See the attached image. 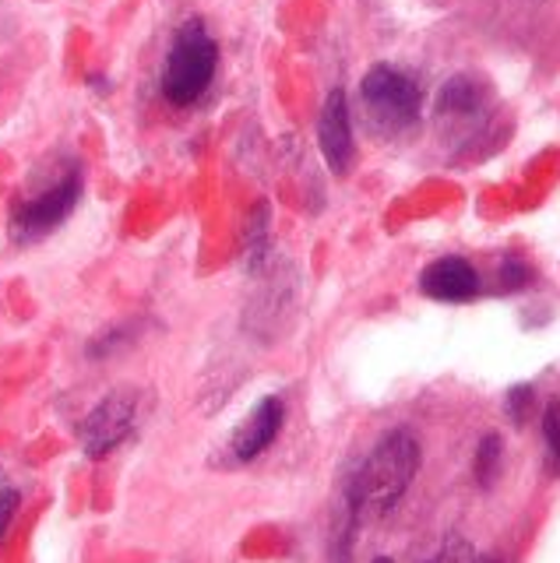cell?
<instances>
[{"instance_id": "1", "label": "cell", "mask_w": 560, "mask_h": 563, "mask_svg": "<svg viewBox=\"0 0 560 563\" xmlns=\"http://www.w3.org/2000/svg\"><path fill=\"white\" fill-rule=\"evenodd\" d=\"M419 472V440L409 430L384 433L374 451L363 457L353 483H349V510H371V515H388V510L406 497Z\"/></svg>"}, {"instance_id": "9", "label": "cell", "mask_w": 560, "mask_h": 563, "mask_svg": "<svg viewBox=\"0 0 560 563\" xmlns=\"http://www.w3.org/2000/svg\"><path fill=\"white\" fill-rule=\"evenodd\" d=\"M419 289L441 303H469L480 296V272L465 257H437L419 275Z\"/></svg>"}, {"instance_id": "3", "label": "cell", "mask_w": 560, "mask_h": 563, "mask_svg": "<svg viewBox=\"0 0 560 563\" xmlns=\"http://www.w3.org/2000/svg\"><path fill=\"white\" fill-rule=\"evenodd\" d=\"M81 201V166L67 163L54 180H50L43 190L29 194V198L14 201L11 208V236L19 243L40 240L72 216Z\"/></svg>"}, {"instance_id": "15", "label": "cell", "mask_w": 560, "mask_h": 563, "mask_svg": "<svg viewBox=\"0 0 560 563\" xmlns=\"http://www.w3.org/2000/svg\"><path fill=\"white\" fill-rule=\"evenodd\" d=\"M532 412V387H515L512 395H507V416H512L515 422H525Z\"/></svg>"}, {"instance_id": "18", "label": "cell", "mask_w": 560, "mask_h": 563, "mask_svg": "<svg viewBox=\"0 0 560 563\" xmlns=\"http://www.w3.org/2000/svg\"><path fill=\"white\" fill-rule=\"evenodd\" d=\"M371 563H395V560H388V556H377V560H371Z\"/></svg>"}, {"instance_id": "8", "label": "cell", "mask_w": 560, "mask_h": 563, "mask_svg": "<svg viewBox=\"0 0 560 563\" xmlns=\"http://www.w3.org/2000/svg\"><path fill=\"white\" fill-rule=\"evenodd\" d=\"M486 102L490 92L476 75H454L437 92L433 113L444 128H469V123H480L486 117Z\"/></svg>"}, {"instance_id": "5", "label": "cell", "mask_w": 560, "mask_h": 563, "mask_svg": "<svg viewBox=\"0 0 560 563\" xmlns=\"http://www.w3.org/2000/svg\"><path fill=\"white\" fill-rule=\"evenodd\" d=\"M134 422H138V395L134 391L107 395L81 419V430H78L81 451L89 457H107L134 433Z\"/></svg>"}, {"instance_id": "14", "label": "cell", "mask_w": 560, "mask_h": 563, "mask_svg": "<svg viewBox=\"0 0 560 563\" xmlns=\"http://www.w3.org/2000/svg\"><path fill=\"white\" fill-rule=\"evenodd\" d=\"M131 339H134V328H131V324H117V328H110V331H102L99 339L89 345V356H92V360H102V356H110V352L124 349Z\"/></svg>"}, {"instance_id": "16", "label": "cell", "mask_w": 560, "mask_h": 563, "mask_svg": "<svg viewBox=\"0 0 560 563\" xmlns=\"http://www.w3.org/2000/svg\"><path fill=\"white\" fill-rule=\"evenodd\" d=\"M529 278H532V275H529V268H525L521 261H504V264H501V286H504V289H521Z\"/></svg>"}, {"instance_id": "13", "label": "cell", "mask_w": 560, "mask_h": 563, "mask_svg": "<svg viewBox=\"0 0 560 563\" xmlns=\"http://www.w3.org/2000/svg\"><path fill=\"white\" fill-rule=\"evenodd\" d=\"M427 563H490V560H480L476 550H472L465 539L451 536L448 542H441V550H437Z\"/></svg>"}, {"instance_id": "7", "label": "cell", "mask_w": 560, "mask_h": 563, "mask_svg": "<svg viewBox=\"0 0 560 563\" xmlns=\"http://www.w3.org/2000/svg\"><path fill=\"white\" fill-rule=\"evenodd\" d=\"M283 422H286L283 398H275V395L261 398L251 409V416L233 430L230 454L237 457V462H254L257 454H265L275 444V437H278V430H283Z\"/></svg>"}, {"instance_id": "12", "label": "cell", "mask_w": 560, "mask_h": 563, "mask_svg": "<svg viewBox=\"0 0 560 563\" xmlns=\"http://www.w3.org/2000/svg\"><path fill=\"white\" fill-rule=\"evenodd\" d=\"M542 440H547L550 472L560 475V401H550L542 412Z\"/></svg>"}, {"instance_id": "17", "label": "cell", "mask_w": 560, "mask_h": 563, "mask_svg": "<svg viewBox=\"0 0 560 563\" xmlns=\"http://www.w3.org/2000/svg\"><path fill=\"white\" fill-rule=\"evenodd\" d=\"M19 504H22L19 489H11V486L0 489V539H4V532H8V525L14 518V510H19Z\"/></svg>"}, {"instance_id": "6", "label": "cell", "mask_w": 560, "mask_h": 563, "mask_svg": "<svg viewBox=\"0 0 560 563\" xmlns=\"http://www.w3.org/2000/svg\"><path fill=\"white\" fill-rule=\"evenodd\" d=\"M318 145H321L325 166L336 176H345L349 166H353L356 145H353V117H349V99H345L342 88H331L325 106H321Z\"/></svg>"}, {"instance_id": "4", "label": "cell", "mask_w": 560, "mask_h": 563, "mask_svg": "<svg viewBox=\"0 0 560 563\" xmlns=\"http://www.w3.org/2000/svg\"><path fill=\"white\" fill-rule=\"evenodd\" d=\"M360 99L366 113L384 131H409L424 110L419 85L392 64H374L360 81Z\"/></svg>"}, {"instance_id": "2", "label": "cell", "mask_w": 560, "mask_h": 563, "mask_svg": "<svg viewBox=\"0 0 560 563\" xmlns=\"http://www.w3.org/2000/svg\"><path fill=\"white\" fill-rule=\"evenodd\" d=\"M219 67V43L212 32L205 29L201 18H187V22L173 32V43L166 49V60L160 70V92L169 106L187 110L208 96L216 81Z\"/></svg>"}, {"instance_id": "10", "label": "cell", "mask_w": 560, "mask_h": 563, "mask_svg": "<svg viewBox=\"0 0 560 563\" xmlns=\"http://www.w3.org/2000/svg\"><path fill=\"white\" fill-rule=\"evenodd\" d=\"M268 233H272V219H268V205H257L254 216L248 219L243 229V254H248V268L257 272L261 264L268 261Z\"/></svg>"}, {"instance_id": "11", "label": "cell", "mask_w": 560, "mask_h": 563, "mask_svg": "<svg viewBox=\"0 0 560 563\" xmlns=\"http://www.w3.org/2000/svg\"><path fill=\"white\" fill-rule=\"evenodd\" d=\"M501 437L497 433H486L480 440V451H476V483L480 486H490L497 479V472H501Z\"/></svg>"}]
</instances>
